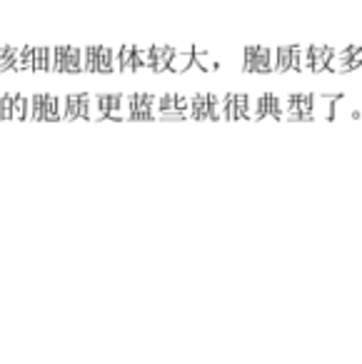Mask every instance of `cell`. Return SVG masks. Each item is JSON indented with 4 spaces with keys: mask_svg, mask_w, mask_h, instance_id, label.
<instances>
[{
    "mask_svg": "<svg viewBox=\"0 0 362 364\" xmlns=\"http://www.w3.org/2000/svg\"><path fill=\"white\" fill-rule=\"evenodd\" d=\"M93 120H125V95H95Z\"/></svg>",
    "mask_w": 362,
    "mask_h": 364,
    "instance_id": "obj_4",
    "label": "cell"
},
{
    "mask_svg": "<svg viewBox=\"0 0 362 364\" xmlns=\"http://www.w3.org/2000/svg\"><path fill=\"white\" fill-rule=\"evenodd\" d=\"M20 48H13V45H0V72L3 70H15V60Z\"/></svg>",
    "mask_w": 362,
    "mask_h": 364,
    "instance_id": "obj_18",
    "label": "cell"
},
{
    "mask_svg": "<svg viewBox=\"0 0 362 364\" xmlns=\"http://www.w3.org/2000/svg\"><path fill=\"white\" fill-rule=\"evenodd\" d=\"M192 58H195V63H198L203 70H218V60H213V58L208 56V53H203V50H195L192 48Z\"/></svg>",
    "mask_w": 362,
    "mask_h": 364,
    "instance_id": "obj_25",
    "label": "cell"
},
{
    "mask_svg": "<svg viewBox=\"0 0 362 364\" xmlns=\"http://www.w3.org/2000/svg\"><path fill=\"white\" fill-rule=\"evenodd\" d=\"M180 50L182 48H175V45H148V67L155 72H165Z\"/></svg>",
    "mask_w": 362,
    "mask_h": 364,
    "instance_id": "obj_9",
    "label": "cell"
},
{
    "mask_svg": "<svg viewBox=\"0 0 362 364\" xmlns=\"http://www.w3.org/2000/svg\"><path fill=\"white\" fill-rule=\"evenodd\" d=\"M98 50L100 45L82 48V72H95V75H98Z\"/></svg>",
    "mask_w": 362,
    "mask_h": 364,
    "instance_id": "obj_19",
    "label": "cell"
},
{
    "mask_svg": "<svg viewBox=\"0 0 362 364\" xmlns=\"http://www.w3.org/2000/svg\"><path fill=\"white\" fill-rule=\"evenodd\" d=\"M63 72H68V75L82 72V48L65 45V67H63Z\"/></svg>",
    "mask_w": 362,
    "mask_h": 364,
    "instance_id": "obj_12",
    "label": "cell"
},
{
    "mask_svg": "<svg viewBox=\"0 0 362 364\" xmlns=\"http://www.w3.org/2000/svg\"><path fill=\"white\" fill-rule=\"evenodd\" d=\"M110 72H120L118 67V50L100 45L98 50V75H110Z\"/></svg>",
    "mask_w": 362,
    "mask_h": 364,
    "instance_id": "obj_10",
    "label": "cell"
},
{
    "mask_svg": "<svg viewBox=\"0 0 362 364\" xmlns=\"http://www.w3.org/2000/svg\"><path fill=\"white\" fill-rule=\"evenodd\" d=\"M43 112H45V93H38L30 98V120L43 122Z\"/></svg>",
    "mask_w": 362,
    "mask_h": 364,
    "instance_id": "obj_22",
    "label": "cell"
},
{
    "mask_svg": "<svg viewBox=\"0 0 362 364\" xmlns=\"http://www.w3.org/2000/svg\"><path fill=\"white\" fill-rule=\"evenodd\" d=\"M63 120V98L45 93V112L43 122H61Z\"/></svg>",
    "mask_w": 362,
    "mask_h": 364,
    "instance_id": "obj_11",
    "label": "cell"
},
{
    "mask_svg": "<svg viewBox=\"0 0 362 364\" xmlns=\"http://www.w3.org/2000/svg\"><path fill=\"white\" fill-rule=\"evenodd\" d=\"M13 120L15 122H25L30 120V98L23 93L13 95Z\"/></svg>",
    "mask_w": 362,
    "mask_h": 364,
    "instance_id": "obj_14",
    "label": "cell"
},
{
    "mask_svg": "<svg viewBox=\"0 0 362 364\" xmlns=\"http://www.w3.org/2000/svg\"><path fill=\"white\" fill-rule=\"evenodd\" d=\"M190 117H192V120H210L205 93H195L190 98Z\"/></svg>",
    "mask_w": 362,
    "mask_h": 364,
    "instance_id": "obj_16",
    "label": "cell"
},
{
    "mask_svg": "<svg viewBox=\"0 0 362 364\" xmlns=\"http://www.w3.org/2000/svg\"><path fill=\"white\" fill-rule=\"evenodd\" d=\"M33 63H35V48L33 45L20 48L18 60H15V70H33Z\"/></svg>",
    "mask_w": 362,
    "mask_h": 364,
    "instance_id": "obj_21",
    "label": "cell"
},
{
    "mask_svg": "<svg viewBox=\"0 0 362 364\" xmlns=\"http://www.w3.org/2000/svg\"><path fill=\"white\" fill-rule=\"evenodd\" d=\"M285 120V98L275 93H263L255 98L253 105V120Z\"/></svg>",
    "mask_w": 362,
    "mask_h": 364,
    "instance_id": "obj_5",
    "label": "cell"
},
{
    "mask_svg": "<svg viewBox=\"0 0 362 364\" xmlns=\"http://www.w3.org/2000/svg\"><path fill=\"white\" fill-rule=\"evenodd\" d=\"M242 70L253 75H270L275 72V48L268 45H250L242 50Z\"/></svg>",
    "mask_w": 362,
    "mask_h": 364,
    "instance_id": "obj_2",
    "label": "cell"
},
{
    "mask_svg": "<svg viewBox=\"0 0 362 364\" xmlns=\"http://www.w3.org/2000/svg\"><path fill=\"white\" fill-rule=\"evenodd\" d=\"M362 65V45H347L337 48L335 58L330 60V72H352Z\"/></svg>",
    "mask_w": 362,
    "mask_h": 364,
    "instance_id": "obj_8",
    "label": "cell"
},
{
    "mask_svg": "<svg viewBox=\"0 0 362 364\" xmlns=\"http://www.w3.org/2000/svg\"><path fill=\"white\" fill-rule=\"evenodd\" d=\"M320 95L315 93H292L285 98V117L295 122H315L318 120Z\"/></svg>",
    "mask_w": 362,
    "mask_h": 364,
    "instance_id": "obj_1",
    "label": "cell"
},
{
    "mask_svg": "<svg viewBox=\"0 0 362 364\" xmlns=\"http://www.w3.org/2000/svg\"><path fill=\"white\" fill-rule=\"evenodd\" d=\"M190 65H195V58H192V48H182L180 53H177V56L170 60V67H168V70L182 72V70H187Z\"/></svg>",
    "mask_w": 362,
    "mask_h": 364,
    "instance_id": "obj_17",
    "label": "cell"
},
{
    "mask_svg": "<svg viewBox=\"0 0 362 364\" xmlns=\"http://www.w3.org/2000/svg\"><path fill=\"white\" fill-rule=\"evenodd\" d=\"M292 70L305 72V65H302V45H292Z\"/></svg>",
    "mask_w": 362,
    "mask_h": 364,
    "instance_id": "obj_27",
    "label": "cell"
},
{
    "mask_svg": "<svg viewBox=\"0 0 362 364\" xmlns=\"http://www.w3.org/2000/svg\"><path fill=\"white\" fill-rule=\"evenodd\" d=\"M0 120H13V93L0 98Z\"/></svg>",
    "mask_w": 362,
    "mask_h": 364,
    "instance_id": "obj_26",
    "label": "cell"
},
{
    "mask_svg": "<svg viewBox=\"0 0 362 364\" xmlns=\"http://www.w3.org/2000/svg\"><path fill=\"white\" fill-rule=\"evenodd\" d=\"M50 60H53V48H35L33 70H50Z\"/></svg>",
    "mask_w": 362,
    "mask_h": 364,
    "instance_id": "obj_23",
    "label": "cell"
},
{
    "mask_svg": "<svg viewBox=\"0 0 362 364\" xmlns=\"http://www.w3.org/2000/svg\"><path fill=\"white\" fill-rule=\"evenodd\" d=\"M290 70H292V45L275 48V72H290Z\"/></svg>",
    "mask_w": 362,
    "mask_h": 364,
    "instance_id": "obj_15",
    "label": "cell"
},
{
    "mask_svg": "<svg viewBox=\"0 0 362 364\" xmlns=\"http://www.w3.org/2000/svg\"><path fill=\"white\" fill-rule=\"evenodd\" d=\"M65 67V45H55L53 60H50V72H63Z\"/></svg>",
    "mask_w": 362,
    "mask_h": 364,
    "instance_id": "obj_24",
    "label": "cell"
},
{
    "mask_svg": "<svg viewBox=\"0 0 362 364\" xmlns=\"http://www.w3.org/2000/svg\"><path fill=\"white\" fill-rule=\"evenodd\" d=\"M255 98L245 93H235V120H253Z\"/></svg>",
    "mask_w": 362,
    "mask_h": 364,
    "instance_id": "obj_13",
    "label": "cell"
},
{
    "mask_svg": "<svg viewBox=\"0 0 362 364\" xmlns=\"http://www.w3.org/2000/svg\"><path fill=\"white\" fill-rule=\"evenodd\" d=\"M337 48L332 45H308L302 48V65L305 72H325L330 67V60L335 58Z\"/></svg>",
    "mask_w": 362,
    "mask_h": 364,
    "instance_id": "obj_6",
    "label": "cell"
},
{
    "mask_svg": "<svg viewBox=\"0 0 362 364\" xmlns=\"http://www.w3.org/2000/svg\"><path fill=\"white\" fill-rule=\"evenodd\" d=\"M205 100H208V115L213 122L223 120V95L215 93H205Z\"/></svg>",
    "mask_w": 362,
    "mask_h": 364,
    "instance_id": "obj_20",
    "label": "cell"
},
{
    "mask_svg": "<svg viewBox=\"0 0 362 364\" xmlns=\"http://www.w3.org/2000/svg\"><path fill=\"white\" fill-rule=\"evenodd\" d=\"M125 120H158V98L150 93L125 95Z\"/></svg>",
    "mask_w": 362,
    "mask_h": 364,
    "instance_id": "obj_3",
    "label": "cell"
},
{
    "mask_svg": "<svg viewBox=\"0 0 362 364\" xmlns=\"http://www.w3.org/2000/svg\"><path fill=\"white\" fill-rule=\"evenodd\" d=\"M63 120H93V95H65L63 98Z\"/></svg>",
    "mask_w": 362,
    "mask_h": 364,
    "instance_id": "obj_7",
    "label": "cell"
}]
</instances>
